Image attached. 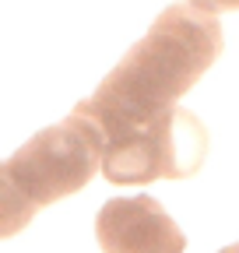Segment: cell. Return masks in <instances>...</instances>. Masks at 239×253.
<instances>
[{
  "instance_id": "cell-1",
  "label": "cell",
  "mask_w": 239,
  "mask_h": 253,
  "mask_svg": "<svg viewBox=\"0 0 239 253\" xmlns=\"http://www.w3.org/2000/svg\"><path fill=\"white\" fill-rule=\"evenodd\" d=\"M218 53L222 25L211 11L194 7L190 0L169 4L144 32V39H137L102 78L92 99L78 102L74 109L99 126L102 141L123 137L162 109L176 106L218 60Z\"/></svg>"
},
{
  "instance_id": "cell-2",
  "label": "cell",
  "mask_w": 239,
  "mask_h": 253,
  "mask_svg": "<svg viewBox=\"0 0 239 253\" xmlns=\"http://www.w3.org/2000/svg\"><path fill=\"white\" fill-rule=\"evenodd\" d=\"M207 158V126L179 106L102 144V176L116 186H144L155 179H187Z\"/></svg>"
},
{
  "instance_id": "cell-3",
  "label": "cell",
  "mask_w": 239,
  "mask_h": 253,
  "mask_svg": "<svg viewBox=\"0 0 239 253\" xmlns=\"http://www.w3.org/2000/svg\"><path fill=\"white\" fill-rule=\"evenodd\" d=\"M102 144V130L74 109L67 120L25 141L4 162V169L36 208H46L88 186V179L99 172Z\"/></svg>"
},
{
  "instance_id": "cell-4",
  "label": "cell",
  "mask_w": 239,
  "mask_h": 253,
  "mask_svg": "<svg viewBox=\"0 0 239 253\" xmlns=\"http://www.w3.org/2000/svg\"><path fill=\"white\" fill-rule=\"evenodd\" d=\"M102 250H183L187 236L155 197H116L95 218Z\"/></svg>"
},
{
  "instance_id": "cell-5",
  "label": "cell",
  "mask_w": 239,
  "mask_h": 253,
  "mask_svg": "<svg viewBox=\"0 0 239 253\" xmlns=\"http://www.w3.org/2000/svg\"><path fill=\"white\" fill-rule=\"evenodd\" d=\"M36 211H39V208L18 190V183L7 176L4 162H0V239L18 236L28 221L36 218Z\"/></svg>"
},
{
  "instance_id": "cell-6",
  "label": "cell",
  "mask_w": 239,
  "mask_h": 253,
  "mask_svg": "<svg viewBox=\"0 0 239 253\" xmlns=\"http://www.w3.org/2000/svg\"><path fill=\"white\" fill-rule=\"evenodd\" d=\"M194 7H200V11H211V14H218V11H239V0H190Z\"/></svg>"
}]
</instances>
